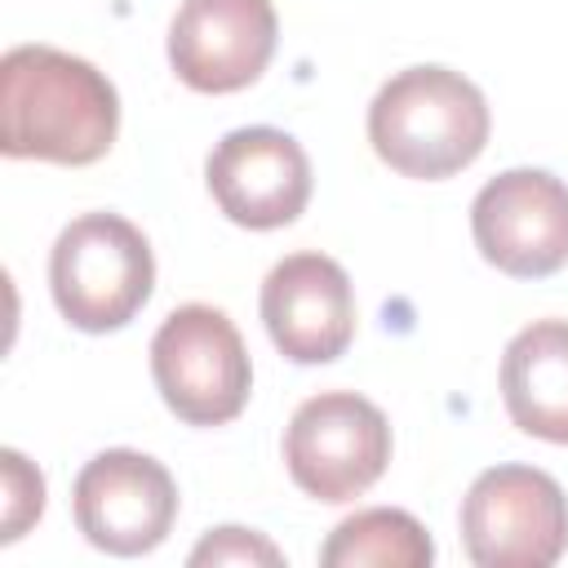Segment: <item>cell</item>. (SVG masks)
<instances>
[{
	"mask_svg": "<svg viewBox=\"0 0 568 568\" xmlns=\"http://www.w3.org/2000/svg\"><path fill=\"white\" fill-rule=\"evenodd\" d=\"M501 399L524 435L568 444V320H532L506 342Z\"/></svg>",
	"mask_w": 568,
	"mask_h": 568,
	"instance_id": "7c38bea8",
	"label": "cell"
},
{
	"mask_svg": "<svg viewBox=\"0 0 568 568\" xmlns=\"http://www.w3.org/2000/svg\"><path fill=\"white\" fill-rule=\"evenodd\" d=\"M462 541L479 568H550L568 550V497L537 466H493L462 497Z\"/></svg>",
	"mask_w": 568,
	"mask_h": 568,
	"instance_id": "8992f818",
	"label": "cell"
},
{
	"mask_svg": "<svg viewBox=\"0 0 568 568\" xmlns=\"http://www.w3.org/2000/svg\"><path fill=\"white\" fill-rule=\"evenodd\" d=\"M120 129L115 84L84 58L18 44L0 58V151L9 160L93 164Z\"/></svg>",
	"mask_w": 568,
	"mask_h": 568,
	"instance_id": "6da1fadb",
	"label": "cell"
},
{
	"mask_svg": "<svg viewBox=\"0 0 568 568\" xmlns=\"http://www.w3.org/2000/svg\"><path fill=\"white\" fill-rule=\"evenodd\" d=\"M262 324L293 364H328L355 337L351 275L324 253H293L262 280Z\"/></svg>",
	"mask_w": 568,
	"mask_h": 568,
	"instance_id": "8fae6325",
	"label": "cell"
},
{
	"mask_svg": "<svg viewBox=\"0 0 568 568\" xmlns=\"http://www.w3.org/2000/svg\"><path fill=\"white\" fill-rule=\"evenodd\" d=\"M49 288L67 324L84 333H115L155 288L151 244L120 213H84L53 240Z\"/></svg>",
	"mask_w": 568,
	"mask_h": 568,
	"instance_id": "3957f363",
	"label": "cell"
},
{
	"mask_svg": "<svg viewBox=\"0 0 568 568\" xmlns=\"http://www.w3.org/2000/svg\"><path fill=\"white\" fill-rule=\"evenodd\" d=\"M484 93L448 67H408L390 75L368 106V142L404 178L439 182L479 160L488 142Z\"/></svg>",
	"mask_w": 568,
	"mask_h": 568,
	"instance_id": "7a4b0ae2",
	"label": "cell"
},
{
	"mask_svg": "<svg viewBox=\"0 0 568 568\" xmlns=\"http://www.w3.org/2000/svg\"><path fill=\"white\" fill-rule=\"evenodd\" d=\"M0 541H18L44 515V475L18 453H0Z\"/></svg>",
	"mask_w": 568,
	"mask_h": 568,
	"instance_id": "5bb4252c",
	"label": "cell"
},
{
	"mask_svg": "<svg viewBox=\"0 0 568 568\" xmlns=\"http://www.w3.org/2000/svg\"><path fill=\"white\" fill-rule=\"evenodd\" d=\"M271 0H182L169 22V62L195 93L248 89L275 53Z\"/></svg>",
	"mask_w": 568,
	"mask_h": 568,
	"instance_id": "30bf717a",
	"label": "cell"
},
{
	"mask_svg": "<svg viewBox=\"0 0 568 568\" xmlns=\"http://www.w3.org/2000/svg\"><path fill=\"white\" fill-rule=\"evenodd\" d=\"M390 462L386 413L355 390H320L288 417L284 466L315 501H351L368 493Z\"/></svg>",
	"mask_w": 568,
	"mask_h": 568,
	"instance_id": "5b68a950",
	"label": "cell"
},
{
	"mask_svg": "<svg viewBox=\"0 0 568 568\" xmlns=\"http://www.w3.org/2000/svg\"><path fill=\"white\" fill-rule=\"evenodd\" d=\"M71 510L75 528L98 550L129 559L169 537L178 519V484L155 457L138 448H106L75 475Z\"/></svg>",
	"mask_w": 568,
	"mask_h": 568,
	"instance_id": "ba28073f",
	"label": "cell"
},
{
	"mask_svg": "<svg viewBox=\"0 0 568 568\" xmlns=\"http://www.w3.org/2000/svg\"><path fill=\"white\" fill-rule=\"evenodd\" d=\"M191 564H195V568H200V564H271V568H280L284 555H280V546L266 541L262 532L226 524V528H213V532L191 550Z\"/></svg>",
	"mask_w": 568,
	"mask_h": 568,
	"instance_id": "9a60e30c",
	"label": "cell"
},
{
	"mask_svg": "<svg viewBox=\"0 0 568 568\" xmlns=\"http://www.w3.org/2000/svg\"><path fill=\"white\" fill-rule=\"evenodd\" d=\"M217 209L248 231H275L302 217L311 200V160L284 129L253 124L226 133L204 164Z\"/></svg>",
	"mask_w": 568,
	"mask_h": 568,
	"instance_id": "9c48e42d",
	"label": "cell"
},
{
	"mask_svg": "<svg viewBox=\"0 0 568 568\" xmlns=\"http://www.w3.org/2000/svg\"><path fill=\"white\" fill-rule=\"evenodd\" d=\"M435 559V541L426 528L395 506H373L342 519L320 546L324 568H426Z\"/></svg>",
	"mask_w": 568,
	"mask_h": 568,
	"instance_id": "4fadbf2b",
	"label": "cell"
},
{
	"mask_svg": "<svg viewBox=\"0 0 568 568\" xmlns=\"http://www.w3.org/2000/svg\"><path fill=\"white\" fill-rule=\"evenodd\" d=\"M470 235L501 275L546 280L568 266V186L546 169H506L479 186Z\"/></svg>",
	"mask_w": 568,
	"mask_h": 568,
	"instance_id": "52a82bcc",
	"label": "cell"
},
{
	"mask_svg": "<svg viewBox=\"0 0 568 568\" xmlns=\"http://www.w3.org/2000/svg\"><path fill=\"white\" fill-rule=\"evenodd\" d=\"M151 377L169 413L186 426L235 422L253 390V364L240 328L209 302L164 315L151 337Z\"/></svg>",
	"mask_w": 568,
	"mask_h": 568,
	"instance_id": "277c9868",
	"label": "cell"
}]
</instances>
